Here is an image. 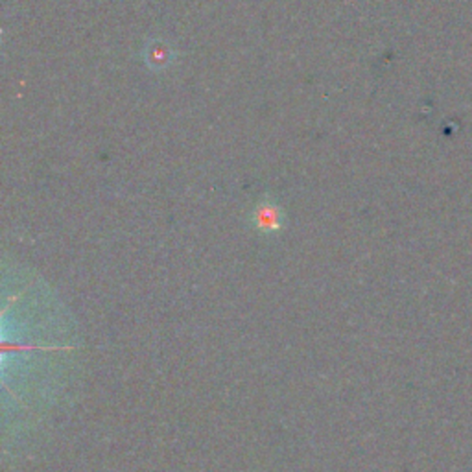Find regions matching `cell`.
I'll use <instances>...</instances> for the list:
<instances>
[{
	"mask_svg": "<svg viewBox=\"0 0 472 472\" xmlns=\"http://www.w3.org/2000/svg\"><path fill=\"white\" fill-rule=\"evenodd\" d=\"M255 222L260 231H277L281 229V212L275 205L264 203L255 212Z\"/></svg>",
	"mask_w": 472,
	"mask_h": 472,
	"instance_id": "6da1fadb",
	"label": "cell"
}]
</instances>
